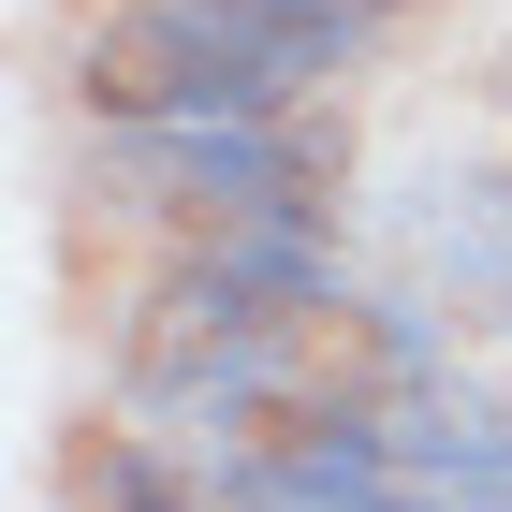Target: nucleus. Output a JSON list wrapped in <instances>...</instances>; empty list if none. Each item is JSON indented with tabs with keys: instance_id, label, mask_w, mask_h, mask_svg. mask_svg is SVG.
I'll list each match as a JSON object with an SVG mask.
<instances>
[{
	"instance_id": "f257e3e1",
	"label": "nucleus",
	"mask_w": 512,
	"mask_h": 512,
	"mask_svg": "<svg viewBox=\"0 0 512 512\" xmlns=\"http://www.w3.org/2000/svg\"><path fill=\"white\" fill-rule=\"evenodd\" d=\"M366 30H264V15H205V0H132L88 30V118H278L293 88H322Z\"/></svg>"
},
{
	"instance_id": "f03ea898",
	"label": "nucleus",
	"mask_w": 512,
	"mask_h": 512,
	"mask_svg": "<svg viewBox=\"0 0 512 512\" xmlns=\"http://www.w3.org/2000/svg\"><path fill=\"white\" fill-rule=\"evenodd\" d=\"M103 176L176 205V220H322L337 132H308L293 103L278 118H132V132H103Z\"/></svg>"
}]
</instances>
